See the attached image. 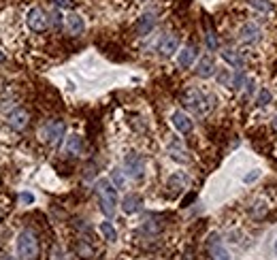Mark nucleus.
I'll return each mask as SVG.
<instances>
[{"instance_id":"24","label":"nucleus","mask_w":277,"mask_h":260,"mask_svg":"<svg viewBox=\"0 0 277 260\" xmlns=\"http://www.w3.org/2000/svg\"><path fill=\"white\" fill-rule=\"evenodd\" d=\"M184 184H188V177L186 175H181V173H177V175H173L169 179V188H173V190H179Z\"/></svg>"},{"instance_id":"13","label":"nucleus","mask_w":277,"mask_h":260,"mask_svg":"<svg viewBox=\"0 0 277 260\" xmlns=\"http://www.w3.org/2000/svg\"><path fill=\"white\" fill-rule=\"evenodd\" d=\"M173 126H175V128L181 132V135H188V132H192L194 122L190 120V117H188L186 113L177 111V113H173Z\"/></svg>"},{"instance_id":"2","label":"nucleus","mask_w":277,"mask_h":260,"mask_svg":"<svg viewBox=\"0 0 277 260\" xmlns=\"http://www.w3.org/2000/svg\"><path fill=\"white\" fill-rule=\"evenodd\" d=\"M17 252L21 260H34L38 256V239L32 231H21L17 237Z\"/></svg>"},{"instance_id":"26","label":"nucleus","mask_w":277,"mask_h":260,"mask_svg":"<svg viewBox=\"0 0 277 260\" xmlns=\"http://www.w3.org/2000/svg\"><path fill=\"white\" fill-rule=\"evenodd\" d=\"M207 47H209L211 51L218 49V36L213 34V32H207Z\"/></svg>"},{"instance_id":"35","label":"nucleus","mask_w":277,"mask_h":260,"mask_svg":"<svg viewBox=\"0 0 277 260\" xmlns=\"http://www.w3.org/2000/svg\"><path fill=\"white\" fill-rule=\"evenodd\" d=\"M4 60V53H0V62H2Z\"/></svg>"},{"instance_id":"18","label":"nucleus","mask_w":277,"mask_h":260,"mask_svg":"<svg viewBox=\"0 0 277 260\" xmlns=\"http://www.w3.org/2000/svg\"><path fill=\"white\" fill-rule=\"evenodd\" d=\"M222 58H224L228 64H233L235 68H241V66H243L241 56H239L237 51H233V49H224V51H222Z\"/></svg>"},{"instance_id":"3","label":"nucleus","mask_w":277,"mask_h":260,"mask_svg":"<svg viewBox=\"0 0 277 260\" xmlns=\"http://www.w3.org/2000/svg\"><path fill=\"white\" fill-rule=\"evenodd\" d=\"M181 102H184L188 109L196 111V113H205V111H207V98H205V94L201 90H196V88L186 90L184 96H181Z\"/></svg>"},{"instance_id":"17","label":"nucleus","mask_w":277,"mask_h":260,"mask_svg":"<svg viewBox=\"0 0 277 260\" xmlns=\"http://www.w3.org/2000/svg\"><path fill=\"white\" fill-rule=\"evenodd\" d=\"M194 58H196V47L194 45H188V47H184V49H181L177 62H179L181 68H188V66H192Z\"/></svg>"},{"instance_id":"29","label":"nucleus","mask_w":277,"mask_h":260,"mask_svg":"<svg viewBox=\"0 0 277 260\" xmlns=\"http://www.w3.org/2000/svg\"><path fill=\"white\" fill-rule=\"evenodd\" d=\"M19 201L26 203V205H30V203H34V196L30 194V192H21V194H19Z\"/></svg>"},{"instance_id":"9","label":"nucleus","mask_w":277,"mask_h":260,"mask_svg":"<svg viewBox=\"0 0 277 260\" xmlns=\"http://www.w3.org/2000/svg\"><path fill=\"white\" fill-rule=\"evenodd\" d=\"M28 120H30V115H28V111H23V109H15V111H11L9 117H6V122H9L13 130H23L28 126Z\"/></svg>"},{"instance_id":"34","label":"nucleus","mask_w":277,"mask_h":260,"mask_svg":"<svg viewBox=\"0 0 277 260\" xmlns=\"http://www.w3.org/2000/svg\"><path fill=\"white\" fill-rule=\"evenodd\" d=\"M273 130H275V132H277V115H275V117H273Z\"/></svg>"},{"instance_id":"33","label":"nucleus","mask_w":277,"mask_h":260,"mask_svg":"<svg viewBox=\"0 0 277 260\" xmlns=\"http://www.w3.org/2000/svg\"><path fill=\"white\" fill-rule=\"evenodd\" d=\"M258 175H260L258 171H256V173H252V175H248V177H245V184H250V181H254V179H256Z\"/></svg>"},{"instance_id":"6","label":"nucleus","mask_w":277,"mask_h":260,"mask_svg":"<svg viewBox=\"0 0 277 260\" xmlns=\"http://www.w3.org/2000/svg\"><path fill=\"white\" fill-rule=\"evenodd\" d=\"M64 122L62 120H51L49 124H45V128H43V139L47 141V143H60L62 141V135H64Z\"/></svg>"},{"instance_id":"23","label":"nucleus","mask_w":277,"mask_h":260,"mask_svg":"<svg viewBox=\"0 0 277 260\" xmlns=\"http://www.w3.org/2000/svg\"><path fill=\"white\" fill-rule=\"evenodd\" d=\"M111 181L115 184V188H124L126 186V177H124L122 169H113V171H111Z\"/></svg>"},{"instance_id":"22","label":"nucleus","mask_w":277,"mask_h":260,"mask_svg":"<svg viewBox=\"0 0 277 260\" xmlns=\"http://www.w3.org/2000/svg\"><path fill=\"white\" fill-rule=\"evenodd\" d=\"M269 102H271V92H269V90H260L258 96H256V105L260 109H265V107H269Z\"/></svg>"},{"instance_id":"12","label":"nucleus","mask_w":277,"mask_h":260,"mask_svg":"<svg viewBox=\"0 0 277 260\" xmlns=\"http://www.w3.org/2000/svg\"><path fill=\"white\" fill-rule=\"evenodd\" d=\"M141 207H143V199H141L139 194H128L122 201V211H124V214H128V216L141 211Z\"/></svg>"},{"instance_id":"37","label":"nucleus","mask_w":277,"mask_h":260,"mask_svg":"<svg viewBox=\"0 0 277 260\" xmlns=\"http://www.w3.org/2000/svg\"><path fill=\"white\" fill-rule=\"evenodd\" d=\"M275 254H277V241H275Z\"/></svg>"},{"instance_id":"10","label":"nucleus","mask_w":277,"mask_h":260,"mask_svg":"<svg viewBox=\"0 0 277 260\" xmlns=\"http://www.w3.org/2000/svg\"><path fill=\"white\" fill-rule=\"evenodd\" d=\"M64 23H66V30L73 36H79L85 30V23H83V17L81 15H77V13H68L66 17H64Z\"/></svg>"},{"instance_id":"36","label":"nucleus","mask_w":277,"mask_h":260,"mask_svg":"<svg viewBox=\"0 0 277 260\" xmlns=\"http://www.w3.org/2000/svg\"><path fill=\"white\" fill-rule=\"evenodd\" d=\"M2 260H13V258H9V256H4V258H2Z\"/></svg>"},{"instance_id":"8","label":"nucleus","mask_w":277,"mask_h":260,"mask_svg":"<svg viewBox=\"0 0 277 260\" xmlns=\"http://www.w3.org/2000/svg\"><path fill=\"white\" fill-rule=\"evenodd\" d=\"M177 49H179V36L177 34H166L160 41V45H158V51H160V56H164V58L173 56Z\"/></svg>"},{"instance_id":"20","label":"nucleus","mask_w":277,"mask_h":260,"mask_svg":"<svg viewBox=\"0 0 277 260\" xmlns=\"http://www.w3.org/2000/svg\"><path fill=\"white\" fill-rule=\"evenodd\" d=\"M100 233L105 235L107 241H115V239H117V233H115V228L111 226V222H102V224H100Z\"/></svg>"},{"instance_id":"14","label":"nucleus","mask_w":277,"mask_h":260,"mask_svg":"<svg viewBox=\"0 0 277 260\" xmlns=\"http://www.w3.org/2000/svg\"><path fill=\"white\" fill-rule=\"evenodd\" d=\"M156 26V15L154 13H143L137 19V32L139 34H149Z\"/></svg>"},{"instance_id":"32","label":"nucleus","mask_w":277,"mask_h":260,"mask_svg":"<svg viewBox=\"0 0 277 260\" xmlns=\"http://www.w3.org/2000/svg\"><path fill=\"white\" fill-rule=\"evenodd\" d=\"M55 4H58V6H73L70 0H55Z\"/></svg>"},{"instance_id":"19","label":"nucleus","mask_w":277,"mask_h":260,"mask_svg":"<svg viewBox=\"0 0 277 260\" xmlns=\"http://www.w3.org/2000/svg\"><path fill=\"white\" fill-rule=\"evenodd\" d=\"M250 2V6H254L256 11H260V13H271L273 11V4L269 2V0H248Z\"/></svg>"},{"instance_id":"30","label":"nucleus","mask_w":277,"mask_h":260,"mask_svg":"<svg viewBox=\"0 0 277 260\" xmlns=\"http://www.w3.org/2000/svg\"><path fill=\"white\" fill-rule=\"evenodd\" d=\"M51 17H53V26H55V28H60V26H62V15H60L58 11H55V13L51 15Z\"/></svg>"},{"instance_id":"11","label":"nucleus","mask_w":277,"mask_h":260,"mask_svg":"<svg viewBox=\"0 0 277 260\" xmlns=\"http://www.w3.org/2000/svg\"><path fill=\"white\" fill-rule=\"evenodd\" d=\"M209 254H211V260H231L228 252L222 248L218 235H211L209 237Z\"/></svg>"},{"instance_id":"21","label":"nucleus","mask_w":277,"mask_h":260,"mask_svg":"<svg viewBox=\"0 0 277 260\" xmlns=\"http://www.w3.org/2000/svg\"><path fill=\"white\" fill-rule=\"evenodd\" d=\"M245 81H248V75H245L243 70L239 68V70L235 73V77H233V83H231V85H233V90H241Z\"/></svg>"},{"instance_id":"7","label":"nucleus","mask_w":277,"mask_h":260,"mask_svg":"<svg viewBox=\"0 0 277 260\" xmlns=\"http://www.w3.org/2000/svg\"><path fill=\"white\" fill-rule=\"evenodd\" d=\"M239 36H241L243 43L254 45V43H258L260 38H263V30H260V26L254 23V21H245L241 26V30H239Z\"/></svg>"},{"instance_id":"15","label":"nucleus","mask_w":277,"mask_h":260,"mask_svg":"<svg viewBox=\"0 0 277 260\" xmlns=\"http://www.w3.org/2000/svg\"><path fill=\"white\" fill-rule=\"evenodd\" d=\"M213 73H216V62H213V58L211 56L201 58L199 68H196V75L203 77V79H207V77H211Z\"/></svg>"},{"instance_id":"31","label":"nucleus","mask_w":277,"mask_h":260,"mask_svg":"<svg viewBox=\"0 0 277 260\" xmlns=\"http://www.w3.org/2000/svg\"><path fill=\"white\" fill-rule=\"evenodd\" d=\"M194 199H196V194H188V196H186V199H184V203H181V205H184V207H188V205H190V203H192Z\"/></svg>"},{"instance_id":"25","label":"nucleus","mask_w":277,"mask_h":260,"mask_svg":"<svg viewBox=\"0 0 277 260\" xmlns=\"http://www.w3.org/2000/svg\"><path fill=\"white\" fill-rule=\"evenodd\" d=\"M169 152H171V156H173V158H175V160H179V162H188V160H190L188 156H186V152H184V149H179V147H175V145H171V149H169Z\"/></svg>"},{"instance_id":"27","label":"nucleus","mask_w":277,"mask_h":260,"mask_svg":"<svg viewBox=\"0 0 277 260\" xmlns=\"http://www.w3.org/2000/svg\"><path fill=\"white\" fill-rule=\"evenodd\" d=\"M265 211H267V205L263 201H258L256 203V209H254V218H260V216L265 214Z\"/></svg>"},{"instance_id":"28","label":"nucleus","mask_w":277,"mask_h":260,"mask_svg":"<svg viewBox=\"0 0 277 260\" xmlns=\"http://www.w3.org/2000/svg\"><path fill=\"white\" fill-rule=\"evenodd\" d=\"M77 252H79V254H83L85 258H90V256H92V250H90L88 246H85V243H79V246H77Z\"/></svg>"},{"instance_id":"1","label":"nucleus","mask_w":277,"mask_h":260,"mask_svg":"<svg viewBox=\"0 0 277 260\" xmlns=\"http://www.w3.org/2000/svg\"><path fill=\"white\" fill-rule=\"evenodd\" d=\"M96 194L100 199V209L107 218L115 216V207H117V190L113 188L109 179H100L96 181Z\"/></svg>"},{"instance_id":"4","label":"nucleus","mask_w":277,"mask_h":260,"mask_svg":"<svg viewBox=\"0 0 277 260\" xmlns=\"http://www.w3.org/2000/svg\"><path fill=\"white\" fill-rule=\"evenodd\" d=\"M26 23L32 32H45V30L49 28V17H47V13L41 9V6H34V9L28 11Z\"/></svg>"},{"instance_id":"5","label":"nucleus","mask_w":277,"mask_h":260,"mask_svg":"<svg viewBox=\"0 0 277 260\" xmlns=\"http://www.w3.org/2000/svg\"><path fill=\"white\" fill-rule=\"evenodd\" d=\"M124 167H126V173H128L132 179H141L145 175V162L139 154H134V152H130L124 158Z\"/></svg>"},{"instance_id":"16","label":"nucleus","mask_w":277,"mask_h":260,"mask_svg":"<svg viewBox=\"0 0 277 260\" xmlns=\"http://www.w3.org/2000/svg\"><path fill=\"white\" fill-rule=\"evenodd\" d=\"M81 149H83V141L79 135H70L66 139V145H64V154L66 156H79L81 154Z\"/></svg>"}]
</instances>
